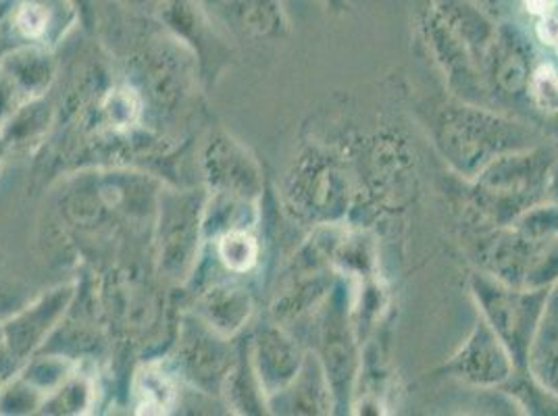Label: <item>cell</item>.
<instances>
[{"label":"cell","mask_w":558,"mask_h":416,"mask_svg":"<svg viewBox=\"0 0 558 416\" xmlns=\"http://www.w3.org/2000/svg\"><path fill=\"white\" fill-rule=\"evenodd\" d=\"M313 346L326 369L336 415H350L363 372L361 338L352 317V281L338 276L331 292L313 313Z\"/></svg>","instance_id":"4"},{"label":"cell","mask_w":558,"mask_h":416,"mask_svg":"<svg viewBox=\"0 0 558 416\" xmlns=\"http://www.w3.org/2000/svg\"><path fill=\"white\" fill-rule=\"evenodd\" d=\"M514 402L521 415L558 416V397L546 390L530 369L514 370L500 388Z\"/></svg>","instance_id":"31"},{"label":"cell","mask_w":558,"mask_h":416,"mask_svg":"<svg viewBox=\"0 0 558 416\" xmlns=\"http://www.w3.org/2000/svg\"><path fill=\"white\" fill-rule=\"evenodd\" d=\"M267 408L269 415H336V402L326 369L311 347L306 350L303 367L296 377L283 390L267 397Z\"/></svg>","instance_id":"20"},{"label":"cell","mask_w":558,"mask_h":416,"mask_svg":"<svg viewBox=\"0 0 558 416\" xmlns=\"http://www.w3.org/2000/svg\"><path fill=\"white\" fill-rule=\"evenodd\" d=\"M96 404H98L96 375L82 360V365L73 370L54 392L48 393L45 402H43L40 415H90V413H94Z\"/></svg>","instance_id":"29"},{"label":"cell","mask_w":558,"mask_h":416,"mask_svg":"<svg viewBox=\"0 0 558 416\" xmlns=\"http://www.w3.org/2000/svg\"><path fill=\"white\" fill-rule=\"evenodd\" d=\"M238 338H226L187 310L178 325L173 352L167 358L180 381L196 392L221 400L226 377L235 360Z\"/></svg>","instance_id":"9"},{"label":"cell","mask_w":558,"mask_h":416,"mask_svg":"<svg viewBox=\"0 0 558 416\" xmlns=\"http://www.w3.org/2000/svg\"><path fill=\"white\" fill-rule=\"evenodd\" d=\"M548 292L550 290L514 287L480 269L469 278V294L477 315L507 346L517 370L527 369Z\"/></svg>","instance_id":"7"},{"label":"cell","mask_w":558,"mask_h":416,"mask_svg":"<svg viewBox=\"0 0 558 416\" xmlns=\"http://www.w3.org/2000/svg\"><path fill=\"white\" fill-rule=\"evenodd\" d=\"M327 7V11L331 13H349L350 2L349 0H322Z\"/></svg>","instance_id":"38"},{"label":"cell","mask_w":558,"mask_h":416,"mask_svg":"<svg viewBox=\"0 0 558 416\" xmlns=\"http://www.w3.org/2000/svg\"><path fill=\"white\" fill-rule=\"evenodd\" d=\"M535 65L534 38L521 25L498 24L484 61V79L492 107L505 113H511L512 109L514 113H527V88Z\"/></svg>","instance_id":"10"},{"label":"cell","mask_w":558,"mask_h":416,"mask_svg":"<svg viewBox=\"0 0 558 416\" xmlns=\"http://www.w3.org/2000/svg\"><path fill=\"white\" fill-rule=\"evenodd\" d=\"M157 20L165 29L187 48L196 61V71L207 86H215L230 65L232 48L228 38L215 27V17L203 0H163Z\"/></svg>","instance_id":"12"},{"label":"cell","mask_w":558,"mask_h":416,"mask_svg":"<svg viewBox=\"0 0 558 416\" xmlns=\"http://www.w3.org/2000/svg\"><path fill=\"white\" fill-rule=\"evenodd\" d=\"M418 34L436 68L442 73L450 96L471 105L492 107L482 65L471 50L432 13L429 7H425L421 13Z\"/></svg>","instance_id":"15"},{"label":"cell","mask_w":558,"mask_h":416,"mask_svg":"<svg viewBox=\"0 0 558 416\" xmlns=\"http://www.w3.org/2000/svg\"><path fill=\"white\" fill-rule=\"evenodd\" d=\"M100 2H111L125 11L140 13V15H155V17H157V9L163 4V0H100Z\"/></svg>","instance_id":"36"},{"label":"cell","mask_w":558,"mask_h":416,"mask_svg":"<svg viewBox=\"0 0 558 416\" xmlns=\"http://www.w3.org/2000/svg\"><path fill=\"white\" fill-rule=\"evenodd\" d=\"M201 265L223 278L248 279L263 262V244L256 230H232L205 242Z\"/></svg>","instance_id":"22"},{"label":"cell","mask_w":558,"mask_h":416,"mask_svg":"<svg viewBox=\"0 0 558 416\" xmlns=\"http://www.w3.org/2000/svg\"><path fill=\"white\" fill-rule=\"evenodd\" d=\"M57 111L47 96L25 102L20 111H15L0 125V134L7 142L11 155L29 152L40 148L47 142L48 134L54 125Z\"/></svg>","instance_id":"27"},{"label":"cell","mask_w":558,"mask_h":416,"mask_svg":"<svg viewBox=\"0 0 558 416\" xmlns=\"http://www.w3.org/2000/svg\"><path fill=\"white\" fill-rule=\"evenodd\" d=\"M184 383L167 360L142 365L132 379V406L136 415H171L180 408Z\"/></svg>","instance_id":"23"},{"label":"cell","mask_w":558,"mask_h":416,"mask_svg":"<svg viewBox=\"0 0 558 416\" xmlns=\"http://www.w3.org/2000/svg\"><path fill=\"white\" fill-rule=\"evenodd\" d=\"M75 296V283H61L43 292L38 298L27 302L22 308L13 310L4 321H0L4 344L9 347V354L17 369L47 346L50 335L65 321Z\"/></svg>","instance_id":"14"},{"label":"cell","mask_w":558,"mask_h":416,"mask_svg":"<svg viewBox=\"0 0 558 416\" xmlns=\"http://www.w3.org/2000/svg\"><path fill=\"white\" fill-rule=\"evenodd\" d=\"M427 7L471 50L484 71L498 24L475 0H429Z\"/></svg>","instance_id":"21"},{"label":"cell","mask_w":558,"mask_h":416,"mask_svg":"<svg viewBox=\"0 0 558 416\" xmlns=\"http://www.w3.org/2000/svg\"><path fill=\"white\" fill-rule=\"evenodd\" d=\"M527 369L546 390L558 397V344L534 340Z\"/></svg>","instance_id":"33"},{"label":"cell","mask_w":558,"mask_h":416,"mask_svg":"<svg viewBox=\"0 0 558 416\" xmlns=\"http://www.w3.org/2000/svg\"><path fill=\"white\" fill-rule=\"evenodd\" d=\"M557 162L558 142L548 138L486 164L465 182L463 223L469 235L505 228L527 208L548 200Z\"/></svg>","instance_id":"2"},{"label":"cell","mask_w":558,"mask_h":416,"mask_svg":"<svg viewBox=\"0 0 558 416\" xmlns=\"http://www.w3.org/2000/svg\"><path fill=\"white\" fill-rule=\"evenodd\" d=\"M2 383H4V379H0V388H2Z\"/></svg>","instance_id":"44"},{"label":"cell","mask_w":558,"mask_h":416,"mask_svg":"<svg viewBox=\"0 0 558 416\" xmlns=\"http://www.w3.org/2000/svg\"><path fill=\"white\" fill-rule=\"evenodd\" d=\"M203 184L210 194H226L260 203L265 194L263 167L230 132L213 130L201 148Z\"/></svg>","instance_id":"13"},{"label":"cell","mask_w":558,"mask_h":416,"mask_svg":"<svg viewBox=\"0 0 558 416\" xmlns=\"http://www.w3.org/2000/svg\"><path fill=\"white\" fill-rule=\"evenodd\" d=\"M535 340H544V342L558 344V281L550 287V292H548L544 317H542V323H539Z\"/></svg>","instance_id":"34"},{"label":"cell","mask_w":558,"mask_h":416,"mask_svg":"<svg viewBox=\"0 0 558 416\" xmlns=\"http://www.w3.org/2000/svg\"><path fill=\"white\" fill-rule=\"evenodd\" d=\"M221 402L228 413L242 416L269 415L267 393L263 390L251 356V338L238 335L235 360L226 377Z\"/></svg>","instance_id":"24"},{"label":"cell","mask_w":558,"mask_h":416,"mask_svg":"<svg viewBox=\"0 0 558 416\" xmlns=\"http://www.w3.org/2000/svg\"><path fill=\"white\" fill-rule=\"evenodd\" d=\"M349 155L331 144L304 142L281 180V205L306 230L349 223L356 205Z\"/></svg>","instance_id":"3"},{"label":"cell","mask_w":558,"mask_h":416,"mask_svg":"<svg viewBox=\"0 0 558 416\" xmlns=\"http://www.w3.org/2000/svg\"><path fill=\"white\" fill-rule=\"evenodd\" d=\"M427 132L448 169L463 182L473 180L494 159L548 139L530 119L452 96L429 113Z\"/></svg>","instance_id":"1"},{"label":"cell","mask_w":558,"mask_h":416,"mask_svg":"<svg viewBox=\"0 0 558 416\" xmlns=\"http://www.w3.org/2000/svg\"><path fill=\"white\" fill-rule=\"evenodd\" d=\"M209 11L240 42L263 45L290 36V20L281 0H219Z\"/></svg>","instance_id":"19"},{"label":"cell","mask_w":558,"mask_h":416,"mask_svg":"<svg viewBox=\"0 0 558 416\" xmlns=\"http://www.w3.org/2000/svg\"><path fill=\"white\" fill-rule=\"evenodd\" d=\"M194 294L192 313L226 338L242 335L255 317V292L246 279H210Z\"/></svg>","instance_id":"18"},{"label":"cell","mask_w":558,"mask_h":416,"mask_svg":"<svg viewBox=\"0 0 558 416\" xmlns=\"http://www.w3.org/2000/svg\"><path fill=\"white\" fill-rule=\"evenodd\" d=\"M352 161L356 178V205L373 212H398L409 207L418 189L415 150L398 132H377L361 144ZM352 210V212H354Z\"/></svg>","instance_id":"5"},{"label":"cell","mask_w":558,"mask_h":416,"mask_svg":"<svg viewBox=\"0 0 558 416\" xmlns=\"http://www.w3.org/2000/svg\"><path fill=\"white\" fill-rule=\"evenodd\" d=\"M260 223V203L207 192L203 212L205 242L232 230H256Z\"/></svg>","instance_id":"28"},{"label":"cell","mask_w":558,"mask_h":416,"mask_svg":"<svg viewBox=\"0 0 558 416\" xmlns=\"http://www.w3.org/2000/svg\"><path fill=\"white\" fill-rule=\"evenodd\" d=\"M527 115L537 127L546 130L558 119V65L555 61H537L527 88Z\"/></svg>","instance_id":"30"},{"label":"cell","mask_w":558,"mask_h":416,"mask_svg":"<svg viewBox=\"0 0 558 416\" xmlns=\"http://www.w3.org/2000/svg\"><path fill=\"white\" fill-rule=\"evenodd\" d=\"M203 2H205V7H207V9H209V7H213V4H217V2H219V0H203Z\"/></svg>","instance_id":"43"},{"label":"cell","mask_w":558,"mask_h":416,"mask_svg":"<svg viewBox=\"0 0 558 416\" xmlns=\"http://www.w3.org/2000/svg\"><path fill=\"white\" fill-rule=\"evenodd\" d=\"M77 24V0H0V59L22 47L54 50Z\"/></svg>","instance_id":"11"},{"label":"cell","mask_w":558,"mask_h":416,"mask_svg":"<svg viewBox=\"0 0 558 416\" xmlns=\"http://www.w3.org/2000/svg\"><path fill=\"white\" fill-rule=\"evenodd\" d=\"M475 269L514 287L550 290L558 281V237H535L512 225L471 235Z\"/></svg>","instance_id":"6"},{"label":"cell","mask_w":558,"mask_h":416,"mask_svg":"<svg viewBox=\"0 0 558 416\" xmlns=\"http://www.w3.org/2000/svg\"><path fill=\"white\" fill-rule=\"evenodd\" d=\"M514 370L509 350L477 315L465 342L436 372L471 390H496L511 379Z\"/></svg>","instance_id":"16"},{"label":"cell","mask_w":558,"mask_h":416,"mask_svg":"<svg viewBox=\"0 0 558 416\" xmlns=\"http://www.w3.org/2000/svg\"><path fill=\"white\" fill-rule=\"evenodd\" d=\"M11 157V150H9V146H7V142L2 138V134H0V169H2V164L4 161Z\"/></svg>","instance_id":"40"},{"label":"cell","mask_w":558,"mask_h":416,"mask_svg":"<svg viewBox=\"0 0 558 416\" xmlns=\"http://www.w3.org/2000/svg\"><path fill=\"white\" fill-rule=\"evenodd\" d=\"M45 395L15 370L0 388V415H40Z\"/></svg>","instance_id":"32"},{"label":"cell","mask_w":558,"mask_h":416,"mask_svg":"<svg viewBox=\"0 0 558 416\" xmlns=\"http://www.w3.org/2000/svg\"><path fill=\"white\" fill-rule=\"evenodd\" d=\"M9 304V290L0 283V306H7Z\"/></svg>","instance_id":"42"},{"label":"cell","mask_w":558,"mask_h":416,"mask_svg":"<svg viewBox=\"0 0 558 416\" xmlns=\"http://www.w3.org/2000/svg\"><path fill=\"white\" fill-rule=\"evenodd\" d=\"M548 198L558 203V162L557 167L553 169V175H550V189H548Z\"/></svg>","instance_id":"39"},{"label":"cell","mask_w":558,"mask_h":416,"mask_svg":"<svg viewBox=\"0 0 558 416\" xmlns=\"http://www.w3.org/2000/svg\"><path fill=\"white\" fill-rule=\"evenodd\" d=\"M534 42H539L542 47L553 50L557 57L558 65V9L535 20L534 22Z\"/></svg>","instance_id":"35"},{"label":"cell","mask_w":558,"mask_h":416,"mask_svg":"<svg viewBox=\"0 0 558 416\" xmlns=\"http://www.w3.org/2000/svg\"><path fill=\"white\" fill-rule=\"evenodd\" d=\"M93 113L94 123L109 136H128L142 125L146 100L134 84L121 82L105 90Z\"/></svg>","instance_id":"26"},{"label":"cell","mask_w":558,"mask_h":416,"mask_svg":"<svg viewBox=\"0 0 558 416\" xmlns=\"http://www.w3.org/2000/svg\"><path fill=\"white\" fill-rule=\"evenodd\" d=\"M207 189L161 187L155 210L157 267L163 278L186 285L205 248L203 212Z\"/></svg>","instance_id":"8"},{"label":"cell","mask_w":558,"mask_h":416,"mask_svg":"<svg viewBox=\"0 0 558 416\" xmlns=\"http://www.w3.org/2000/svg\"><path fill=\"white\" fill-rule=\"evenodd\" d=\"M0 71L29 102L50 93L59 65L50 48L22 47L0 59Z\"/></svg>","instance_id":"25"},{"label":"cell","mask_w":558,"mask_h":416,"mask_svg":"<svg viewBox=\"0 0 558 416\" xmlns=\"http://www.w3.org/2000/svg\"><path fill=\"white\" fill-rule=\"evenodd\" d=\"M251 338V356L258 381L269 395L283 390L301 370L306 350L290 327L274 319L258 325Z\"/></svg>","instance_id":"17"},{"label":"cell","mask_w":558,"mask_h":416,"mask_svg":"<svg viewBox=\"0 0 558 416\" xmlns=\"http://www.w3.org/2000/svg\"><path fill=\"white\" fill-rule=\"evenodd\" d=\"M15 370H17V365L13 363V358L9 354V347L4 344L2 331H0V379H9Z\"/></svg>","instance_id":"37"},{"label":"cell","mask_w":558,"mask_h":416,"mask_svg":"<svg viewBox=\"0 0 558 416\" xmlns=\"http://www.w3.org/2000/svg\"><path fill=\"white\" fill-rule=\"evenodd\" d=\"M546 134H548V138L557 139L558 142V119H555L553 123H548L546 125V130H544Z\"/></svg>","instance_id":"41"}]
</instances>
